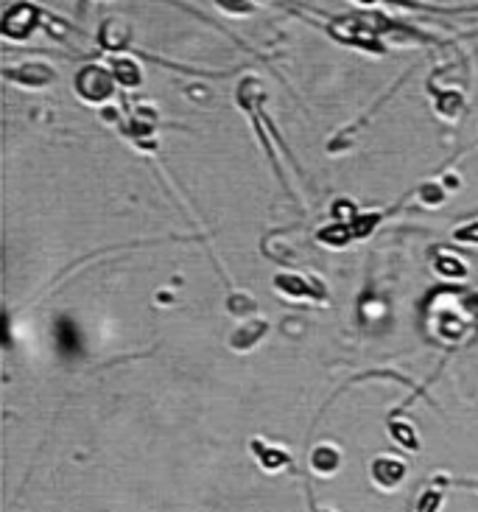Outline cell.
<instances>
[{
	"label": "cell",
	"mask_w": 478,
	"mask_h": 512,
	"mask_svg": "<svg viewBox=\"0 0 478 512\" xmlns=\"http://www.w3.org/2000/svg\"><path fill=\"white\" fill-rule=\"evenodd\" d=\"M45 20H51V14L34 6V3H14L12 9L3 17V34L9 40H26L31 37L34 28H40Z\"/></svg>",
	"instance_id": "obj_1"
},
{
	"label": "cell",
	"mask_w": 478,
	"mask_h": 512,
	"mask_svg": "<svg viewBox=\"0 0 478 512\" xmlns=\"http://www.w3.org/2000/svg\"><path fill=\"white\" fill-rule=\"evenodd\" d=\"M216 3H219L224 12L230 14H252L255 12V6L263 3V0H216Z\"/></svg>",
	"instance_id": "obj_9"
},
{
	"label": "cell",
	"mask_w": 478,
	"mask_h": 512,
	"mask_svg": "<svg viewBox=\"0 0 478 512\" xmlns=\"http://www.w3.org/2000/svg\"><path fill=\"white\" fill-rule=\"evenodd\" d=\"M76 93L90 101V104H104L107 98L115 93V76L112 70L98 68V65H87L76 73Z\"/></svg>",
	"instance_id": "obj_2"
},
{
	"label": "cell",
	"mask_w": 478,
	"mask_h": 512,
	"mask_svg": "<svg viewBox=\"0 0 478 512\" xmlns=\"http://www.w3.org/2000/svg\"><path fill=\"white\" fill-rule=\"evenodd\" d=\"M255 451H258L260 465H263L266 471H277V468H286L288 465V454H283V451H274V448L260 451V445H255Z\"/></svg>",
	"instance_id": "obj_8"
},
{
	"label": "cell",
	"mask_w": 478,
	"mask_h": 512,
	"mask_svg": "<svg viewBox=\"0 0 478 512\" xmlns=\"http://www.w3.org/2000/svg\"><path fill=\"white\" fill-rule=\"evenodd\" d=\"M392 434H395L397 443H406L411 448H417V440H414V431L409 426H392Z\"/></svg>",
	"instance_id": "obj_11"
},
{
	"label": "cell",
	"mask_w": 478,
	"mask_h": 512,
	"mask_svg": "<svg viewBox=\"0 0 478 512\" xmlns=\"http://www.w3.org/2000/svg\"><path fill=\"white\" fill-rule=\"evenodd\" d=\"M311 465H314V471H319L322 476H328V473H333L339 468V451L330 448V445H322V448H316L314 451Z\"/></svg>",
	"instance_id": "obj_7"
},
{
	"label": "cell",
	"mask_w": 478,
	"mask_h": 512,
	"mask_svg": "<svg viewBox=\"0 0 478 512\" xmlns=\"http://www.w3.org/2000/svg\"><path fill=\"white\" fill-rule=\"evenodd\" d=\"M403 476H406V465L395 457H381L372 462V479H375V485L383 487H397L403 482Z\"/></svg>",
	"instance_id": "obj_4"
},
{
	"label": "cell",
	"mask_w": 478,
	"mask_h": 512,
	"mask_svg": "<svg viewBox=\"0 0 478 512\" xmlns=\"http://www.w3.org/2000/svg\"><path fill=\"white\" fill-rule=\"evenodd\" d=\"M110 70H112V76H115L121 84H126V87H137V84H140V70H137L135 62H132V59H126V56H115Z\"/></svg>",
	"instance_id": "obj_6"
},
{
	"label": "cell",
	"mask_w": 478,
	"mask_h": 512,
	"mask_svg": "<svg viewBox=\"0 0 478 512\" xmlns=\"http://www.w3.org/2000/svg\"><path fill=\"white\" fill-rule=\"evenodd\" d=\"M6 79L17 84H26V87H45L56 79L54 68L42 65V62H28L20 68H6Z\"/></svg>",
	"instance_id": "obj_3"
},
{
	"label": "cell",
	"mask_w": 478,
	"mask_h": 512,
	"mask_svg": "<svg viewBox=\"0 0 478 512\" xmlns=\"http://www.w3.org/2000/svg\"><path fill=\"white\" fill-rule=\"evenodd\" d=\"M442 507V493L439 490H425L417 501V512H439Z\"/></svg>",
	"instance_id": "obj_10"
},
{
	"label": "cell",
	"mask_w": 478,
	"mask_h": 512,
	"mask_svg": "<svg viewBox=\"0 0 478 512\" xmlns=\"http://www.w3.org/2000/svg\"><path fill=\"white\" fill-rule=\"evenodd\" d=\"M129 26L123 20H104V26L98 28V42L104 51H123L129 45Z\"/></svg>",
	"instance_id": "obj_5"
}]
</instances>
